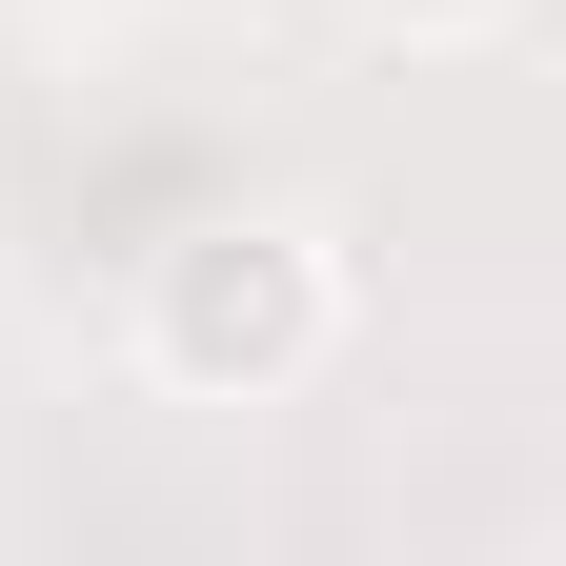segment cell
I'll return each mask as SVG.
<instances>
[{"label":"cell","mask_w":566,"mask_h":566,"mask_svg":"<svg viewBox=\"0 0 566 566\" xmlns=\"http://www.w3.org/2000/svg\"><path fill=\"white\" fill-rule=\"evenodd\" d=\"M324 344H344V243L304 202H223L142 263V385L163 405H283V385H324Z\"/></svg>","instance_id":"obj_1"},{"label":"cell","mask_w":566,"mask_h":566,"mask_svg":"<svg viewBox=\"0 0 566 566\" xmlns=\"http://www.w3.org/2000/svg\"><path fill=\"white\" fill-rule=\"evenodd\" d=\"M344 21H365V41H424V61H465V41H506L526 0H344Z\"/></svg>","instance_id":"obj_2"}]
</instances>
